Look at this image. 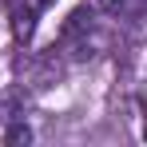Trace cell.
<instances>
[{
    "mask_svg": "<svg viewBox=\"0 0 147 147\" xmlns=\"http://www.w3.org/2000/svg\"><path fill=\"white\" fill-rule=\"evenodd\" d=\"M4 139H8V143H28V139H32V131H28L24 123H16V127H8V135H4Z\"/></svg>",
    "mask_w": 147,
    "mask_h": 147,
    "instance_id": "cell-1",
    "label": "cell"
},
{
    "mask_svg": "<svg viewBox=\"0 0 147 147\" xmlns=\"http://www.w3.org/2000/svg\"><path fill=\"white\" fill-rule=\"evenodd\" d=\"M92 4H96L99 12H119V4H123V0H92Z\"/></svg>",
    "mask_w": 147,
    "mask_h": 147,
    "instance_id": "cell-2",
    "label": "cell"
}]
</instances>
